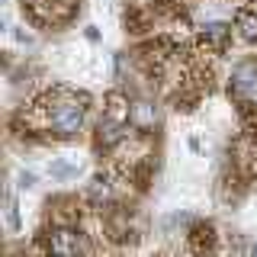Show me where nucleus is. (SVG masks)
I'll return each mask as SVG.
<instances>
[{
	"mask_svg": "<svg viewBox=\"0 0 257 257\" xmlns=\"http://www.w3.org/2000/svg\"><path fill=\"white\" fill-rule=\"evenodd\" d=\"M48 119H52V128L58 135H74L77 128L84 125V106H80L77 100H61V103L52 106Z\"/></svg>",
	"mask_w": 257,
	"mask_h": 257,
	"instance_id": "f257e3e1",
	"label": "nucleus"
},
{
	"mask_svg": "<svg viewBox=\"0 0 257 257\" xmlns=\"http://www.w3.org/2000/svg\"><path fill=\"white\" fill-rule=\"evenodd\" d=\"M231 90H235L241 100L257 103V64L254 61H244V64L235 68V74H231Z\"/></svg>",
	"mask_w": 257,
	"mask_h": 257,
	"instance_id": "f03ea898",
	"label": "nucleus"
},
{
	"mask_svg": "<svg viewBox=\"0 0 257 257\" xmlns=\"http://www.w3.org/2000/svg\"><path fill=\"white\" fill-rule=\"evenodd\" d=\"M52 251L55 254H80V251H87V244L80 241L77 231L61 228V231H55V235H52Z\"/></svg>",
	"mask_w": 257,
	"mask_h": 257,
	"instance_id": "7ed1b4c3",
	"label": "nucleus"
},
{
	"mask_svg": "<svg viewBox=\"0 0 257 257\" xmlns=\"http://www.w3.org/2000/svg\"><path fill=\"white\" fill-rule=\"evenodd\" d=\"M238 29L244 39H257V16L254 13H238Z\"/></svg>",
	"mask_w": 257,
	"mask_h": 257,
	"instance_id": "20e7f679",
	"label": "nucleus"
},
{
	"mask_svg": "<svg viewBox=\"0 0 257 257\" xmlns=\"http://www.w3.org/2000/svg\"><path fill=\"white\" fill-rule=\"evenodd\" d=\"M132 116H135V122H139V125H151V122H155V109H151L148 103H135Z\"/></svg>",
	"mask_w": 257,
	"mask_h": 257,
	"instance_id": "39448f33",
	"label": "nucleus"
},
{
	"mask_svg": "<svg viewBox=\"0 0 257 257\" xmlns=\"http://www.w3.org/2000/svg\"><path fill=\"white\" fill-rule=\"evenodd\" d=\"M7 225H10V228H20V212H16L13 196H7Z\"/></svg>",
	"mask_w": 257,
	"mask_h": 257,
	"instance_id": "423d86ee",
	"label": "nucleus"
},
{
	"mask_svg": "<svg viewBox=\"0 0 257 257\" xmlns=\"http://www.w3.org/2000/svg\"><path fill=\"white\" fill-rule=\"evenodd\" d=\"M93 199H100V196H109V187H106V180H103V177H96L93 180Z\"/></svg>",
	"mask_w": 257,
	"mask_h": 257,
	"instance_id": "0eeeda50",
	"label": "nucleus"
},
{
	"mask_svg": "<svg viewBox=\"0 0 257 257\" xmlns=\"http://www.w3.org/2000/svg\"><path fill=\"white\" fill-rule=\"evenodd\" d=\"M206 32H209V36L215 39V42H222V39H225V26H219V23H212V26H206Z\"/></svg>",
	"mask_w": 257,
	"mask_h": 257,
	"instance_id": "6e6552de",
	"label": "nucleus"
},
{
	"mask_svg": "<svg viewBox=\"0 0 257 257\" xmlns=\"http://www.w3.org/2000/svg\"><path fill=\"white\" fill-rule=\"evenodd\" d=\"M254 251H257V247H254Z\"/></svg>",
	"mask_w": 257,
	"mask_h": 257,
	"instance_id": "1a4fd4ad",
	"label": "nucleus"
}]
</instances>
